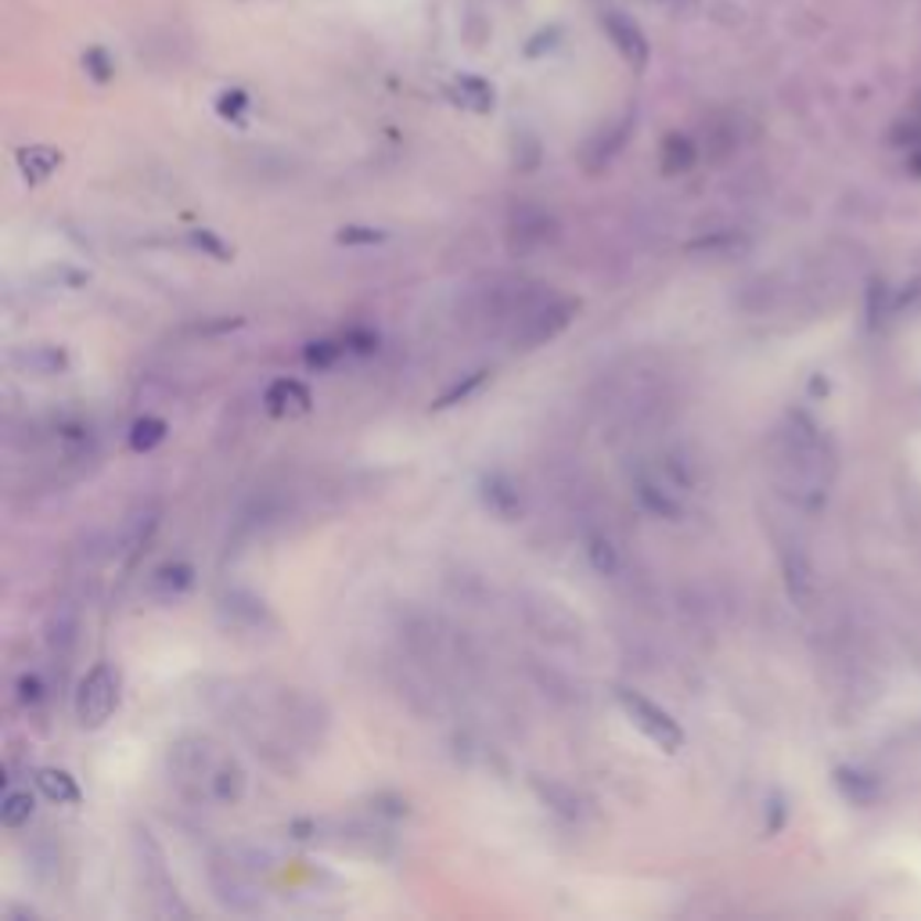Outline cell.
Listing matches in <instances>:
<instances>
[{"label": "cell", "mask_w": 921, "mask_h": 921, "mask_svg": "<svg viewBox=\"0 0 921 921\" xmlns=\"http://www.w3.org/2000/svg\"><path fill=\"white\" fill-rule=\"evenodd\" d=\"M486 378H490V371H486V367L469 371V375H464L461 382H453V386H450L447 393H439V396H436L432 410H447V407H458V404H464L472 393L483 389V382H486Z\"/></svg>", "instance_id": "f1b7e54d"}, {"label": "cell", "mask_w": 921, "mask_h": 921, "mask_svg": "<svg viewBox=\"0 0 921 921\" xmlns=\"http://www.w3.org/2000/svg\"><path fill=\"white\" fill-rule=\"evenodd\" d=\"M386 238H389V231L371 227V224H346V227H339V235H335L339 245H382Z\"/></svg>", "instance_id": "836d02e7"}, {"label": "cell", "mask_w": 921, "mask_h": 921, "mask_svg": "<svg viewBox=\"0 0 921 921\" xmlns=\"http://www.w3.org/2000/svg\"><path fill=\"white\" fill-rule=\"evenodd\" d=\"M346 339H318V342H310L307 350H302V361H307L310 371H328V367H335L342 356H346Z\"/></svg>", "instance_id": "83f0119b"}, {"label": "cell", "mask_w": 921, "mask_h": 921, "mask_svg": "<svg viewBox=\"0 0 921 921\" xmlns=\"http://www.w3.org/2000/svg\"><path fill=\"white\" fill-rule=\"evenodd\" d=\"M84 68H87V76L94 79V84H108V79L116 76V62L108 58L105 47H90L84 54Z\"/></svg>", "instance_id": "e575fe53"}, {"label": "cell", "mask_w": 921, "mask_h": 921, "mask_svg": "<svg viewBox=\"0 0 921 921\" xmlns=\"http://www.w3.org/2000/svg\"><path fill=\"white\" fill-rule=\"evenodd\" d=\"M601 25H604V33H609V40L615 44V51H620L623 58H627V65H634L638 73H641V68L649 65V54H652L649 36H644L641 25L630 19L627 11H604Z\"/></svg>", "instance_id": "4fadbf2b"}, {"label": "cell", "mask_w": 921, "mask_h": 921, "mask_svg": "<svg viewBox=\"0 0 921 921\" xmlns=\"http://www.w3.org/2000/svg\"><path fill=\"white\" fill-rule=\"evenodd\" d=\"M156 529H159V507L156 504H144V507H137L133 515H127V522H122V529H119V544H116L122 566L130 569L133 561L144 555V547H148L151 536H156Z\"/></svg>", "instance_id": "5bb4252c"}, {"label": "cell", "mask_w": 921, "mask_h": 921, "mask_svg": "<svg viewBox=\"0 0 921 921\" xmlns=\"http://www.w3.org/2000/svg\"><path fill=\"white\" fill-rule=\"evenodd\" d=\"M227 724H235L242 735L253 738L256 749H264L270 760H274V746H270V731L274 724L259 717V703L256 695H245L238 684H227ZM274 717L281 720V727H288V738H307V741H321L328 717L318 698L296 692V687H278V695H274Z\"/></svg>", "instance_id": "7a4b0ae2"}, {"label": "cell", "mask_w": 921, "mask_h": 921, "mask_svg": "<svg viewBox=\"0 0 921 921\" xmlns=\"http://www.w3.org/2000/svg\"><path fill=\"white\" fill-rule=\"evenodd\" d=\"M342 339H346V350L356 353V356H371V353L378 350V332H375V328H350V332L342 335Z\"/></svg>", "instance_id": "d590c367"}, {"label": "cell", "mask_w": 921, "mask_h": 921, "mask_svg": "<svg viewBox=\"0 0 921 921\" xmlns=\"http://www.w3.org/2000/svg\"><path fill=\"white\" fill-rule=\"evenodd\" d=\"M245 789H249V774H245V767L238 760H231V756H219L216 771L210 778V800L224 803V806H235V803L245 800Z\"/></svg>", "instance_id": "ac0fdd59"}, {"label": "cell", "mask_w": 921, "mask_h": 921, "mask_svg": "<svg viewBox=\"0 0 921 921\" xmlns=\"http://www.w3.org/2000/svg\"><path fill=\"white\" fill-rule=\"evenodd\" d=\"M576 313H580V299L544 292V285H533L526 307L518 310L515 324L507 328V342L515 350H536L566 332L576 321Z\"/></svg>", "instance_id": "3957f363"}, {"label": "cell", "mask_w": 921, "mask_h": 921, "mask_svg": "<svg viewBox=\"0 0 921 921\" xmlns=\"http://www.w3.org/2000/svg\"><path fill=\"white\" fill-rule=\"evenodd\" d=\"M687 253H695V256H727V253H738L741 249V238L735 235V231H713V235H703V238H695V242H687L684 245Z\"/></svg>", "instance_id": "4dcf8cb0"}, {"label": "cell", "mask_w": 921, "mask_h": 921, "mask_svg": "<svg viewBox=\"0 0 921 921\" xmlns=\"http://www.w3.org/2000/svg\"><path fill=\"white\" fill-rule=\"evenodd\" d=\"M371 806L378 810V814H389V817H404L407 814V800H400V795H375V800H371Z\"/></svg>", "instance_id": "74e56055"}, {"label": "cell", "mask_w": 921, "mask_h": 921, "mask_svg": "<svg viewBox=\"0 0 921 921\" xmlns=\"http://www.w3.org/2000/svg\"><path fill=\"white\" fill-rule=\"evenodd\" d=\"M210 886L213 897L235 914H253L264 903V892L253 882V868L245 860H216L210 868Z\"/></svg>", "instance_id": "ba28073f"}, {"label": "cell", "mask_w": 921, "mask_h": 921, "mask_svg": "<svg viewBox=\"0 0 921 921\" xmlns=\"http://www.w3.org/2000/svg\"><path fill=\"white\" fill-rule=\"evenodd\" d=\"M450 98L458 101L461 108H469V113H479V116H486L493 113V105H497V90H493L490 79L483 76H472V73H464L453 79V87H450Z\"/></svg>", "instance_id": "7402d4cb"}, {"label": "cell", "mask_w": 921, "mask_h": 921, "mask_svg": "<svg viewBox=\"0 0 921 921\" xmlns=\"http://www.w3.org/2000/svg\"><path fill=\"white\" fill-rule=\"evenodd\" d=\"M188 245H191V249H195V253L216 259V264H231V259H235V249H231V245H227L224 238H219L216 231H210V227H195V231H188Z\"/></svg>", "instance_id": "f546056e"}, {"label": "cell", "mask_w": 921, "mask_h": 921, "mask_svg": "<svg viewBox=\"0 0 921 921\" xmlns=\"http://www.w3.org/2000/svg\"><path fill=\"white\" fill-rule=\"evenodd\" d=\"M19 170L30 184H44L51 181L54 173L62 170V151L51 148V144H30V148H19Z\"/></svg>", "instance_id": "603a6c76"}, {"label": "cell", "mask_w": 921, "mask_h": 921, "mask_svg": "<svg viewBox=\"0 0 921 921\" xmlns=\"http://www.w3.org/2000/svg\"><path fill=\"white\" fill-rule=\"evenodd\" d=\"M695 141L692 137H684V133H670L666 141H663V151H658V167H663L666 176H681L695 167Z\"/></svg>", "instance_id": "cb8c5ba5"}, {"label": "cell", "mask_w": 921, "mask_h": 921, "mask_svg": "<svg viewBox=\"0 0 921 921\" xmlns=\"http://www.w3.org/2000/svg\"><path fill=\"white\" fill-rule=\"evenodd\" d=\"M36 810V800L30 789H8L4 800H0V824L4 828H25Z\"/></svg>", "instance_id": "484cf974"}, {"label": "cell", "mask_w": 921, "mask_h": 921, "mask_svg": "<svg viewBox=\"0 0 921 921\" xmlns=\"http://www.w3.org/2000/svg\"><path fill=\"white\" fill-rule=\"evenodd\" d=\"M133 849H137V868H141L144 892L151 897V914H159V918L191 914L188 903L181 900V892H176V882L167 871V857H162V849H159L156 838H151L148 828L133 832Z\"/></svg>", "instance_id": "277c9868"}, {"label": "cell", "mask_w": 921, "mask_h": 921, "mask_svg": "<svg viewBox=\"0 0 921 921\" xmlns=\"http://www.w3.org/2000/svg\"><path fill=\"white\" fill-rule=\"evenodd\" d=\"M655 4H663L670 11H677V15H687V11L698 8V0H655Z\"/></svg>", "instance_id": "ab89813d"}, {"label": "cell", "mask_w": 921, "mask_h": 921, "mask_svg": "<svg viewBox=\"0 0 921 921\" xmlns=\"http://www.w3.org/2000/svg\"><path fill=\"white\" fill-rule=\"evenodd\" d=\"M583 555L590 561V569H595L598 576H604V580H615V576L623 572V551H620V544L612 540L604 529H590L583 536Z\"/></svg>", "instance_id": "d6986e66"}, {"label": "cell", "mask_w": 921, "mask_h": 921, "mask_svg": "<svg viewBox=\"0 0 921 921\" xmlns=\"http://www.w3.org/2000/svg\"><path fill=\"white\" fill-rule=\"evenodd\" d=\"M634 497L641 501V507L655 518H666V522H677L684 515V504L677 497V486L670 483L663 472H652V469H641L634 475Z\"/></svg>", "instance_id": "7c38bea8"}, {"label": "cell", "mask_w": 921, "mask_h": 921, "mask_svg": "<svg viewBox=\"0 0 921 921\" xmlns=\"http://www.w3.org/2000/svg\"><path fill=\"white\" fill-rule=\"evenodd\" d=\"M475 493H479V501H483L486 512L493 518H501V522H515V518H522V512H526L522 490L507 472H483L479 475V483H475Z\"/></svg>", "instance_id": "8fae6325"}, {"label": "cell", "mask_w": 921, "mask_h": 921, "mask_svg": "<svg viewBox=\"0 0 921 921\" xmlns=\"http://www.w3.org/2000/svg\"><path fill=\"white\" fill-rule=\"evenodd\" d=\"M11 367H19L22 375H33V378H54L68 371V353L62 346H47V342H40V346H19L11 353Z\"/></svg>", "instance_id": "2e32d148"}, {"label": "cell", "mask_w": 921, "mask_h": 921, "mask_svg": "<svg viewBox=\"0 0 921 921\" xmlns=\"http://www.w3.org/2000/svg\"><path fill=\"white\" fill-rule=\"evenodd\" d=\"M615 706H620L623 717L663 752H677L684 746L681 724L673 720L658 703H652V698H644L641 692H634V687H615Z\"/></svg>", "instance_id": "8992f818"}, {"label": "cell", "mask_w": 921, "mask_h": 921, "mask_svg": "<svg viewBox=\"0 0 921 921\" xmlns=\"http://www.w3.org/2000/svg\"><path fill=\"white\" fill-rule=\"evenodd\" d=\"M216 763H219V756H216V746L210 738L191 735V738L176 741V746H170L173 785L181 789L184 795H191V800H199V795L210 800V778L216 771Z\"/></svg>", "instance_id": "5b68a950"}, {"label": "cell", "mask_w": 921, "mask_h": 921, "mask_svg": "<svg viewBox=\"0 0 921 921\" xmlns=\"http://www.w3.org/2000/svg\"><path fill=\"white\" fill-rule=\"evenodd\" d=\"M15 698L22 709H40L47 703V684L40 673H22L19 684H15Z\"/></svg>", "instance_id": "d6a6232c"}, {"label": "cell", "mask_w": 921, "mask_h": 921, "mask_svg": "<svg viewBox=\"0 0 921 921\" xmlns=\"http://www.w3.org/2000/svg\"><path fill=\"white\" fill-rule=\"evenodd\" d=\"M195 587V566H188V561H162L159 569H151L148 576V595L159 598V601H176L184 598L188 590Z\"/></svg>", "instance_id": "e0dca14e"}, {"label": "cell", "mask_w": 921, "mask_h": 921, "mask_svg": "<svg viewBox=\"0 0 921 921\" xmlns=\"http://www.w3.org/2000/svg\"><path fill=\"white\" fill-rule=\"evenodd\" d=\"M529 785L536 795H540V803L551 810V814H558L561 821L583 817V800L569 785H561V781H544V778H529Z\"/></svg>", "instance_id": "44dd1931"}, {"label": "cell", "mask_w": 921, "mask_h": 921, "mask_svg": "<svg viewBox=\"0 0 921 921\" xmlns=\"http://www.w3.org/2000/svg\"><path fill=\"white\" fill-rule=\"evenodd\" d=\"M310 407H313V393L299 378H278L264 393V410L270 418H299V415H310Z\"/></svg>", "instance_id": "9a60e30c"}, {"label": "cell", "mask_w": 921, "mask_h": 921, "mask_svg": "<svg viewBox=\"0 0 921 921\" xmlns=\"http://www.w3.org/2000/svg\"><path fill=\"white\" fill-rule=\"evenodd\" d=\"M216 615L227 630H238V634H264V630H274L270 604L245 587L224 590L216 601Z\"/></svg>", "instance_id": "9c48e42d"}, {"label": "cell", "mask_w": 921, "mask_h": 921, "mask_svg": "<svg viewBox=\"0 0 921 921\" xmlns=\"http://www.w3.org/2000/svg\"><path fill=\"white\" fill-rule=\"evenodd\" d=\"M216 108H219V116H224V119H242V113L249 108V94H245V90H224V94H219Z\"/></svg>", "instance_id": "8d00e7d4"}, {"label": "cell", "mask_w": 921, "mask_h": 921, "mask_svg": "<svg viewBox=\"0 0 921 921\" xmlns=\"http://www.w3.org/2000/svg\"><path fill=\"white\" fill-rule=\"evenodd\" d=\"M558 238V219L544 205H518L507 219V249L515 256H529L547 249Z\"/></svg>", "instance_id": "30bf717a"}, {"label": "cell", "mask_w": 921, "mask_h": 921, "mask_svg": "<svg viewBox=\"0 0 921 921\" xmlns=\"http://www.w3.org/2000/svg\"><path fill=\"white\" fill-rule=\"evenodd\" d=\"M630 130H634V116H623L620 122H615V127H609L604 133H598L595 141H590V148H587V170L598 173V170L609 167V162L623 151Z\"/></svg>", "instance_id": "ffe728a7"}, {"label": "cell", "mask_w": 921, "mask_h": 921, "mask_svg": "<svg viewBox=\"0 0 921 921\" xmlns=\"http://www.w3.org/2000/svg\"><path fill=\"white\" fill-rule=\"evenodd\" d=\"M73 641H76V615L62 609L51 623V652L58 658H65L68 649H73Z\"/></svg>", "instance_id": "1f68e13d"}, {"label": "cell", "mask_w": 921, "mask_h": 921, "mask_svg": "<svg viewBox=\"0 0 921 921\" xmlns=\"http://www.w3.org/2000/svg\"><path fill=\"white\" fill-rule=\"evenodd\" d=\"M245 321L242 318H219V321H205V324H195V335H224V332H235V328H242Z\"/></svg>", "instance_id": "f35d334b"}, {"label": "cell", "mask_w": 921, "mask_h": 921, "mask_svg": "<svg viewBox=\"0 0 921 921\" xmlns=\"http://www.w3.org/2000/svg\"><path fill=\"white\" fill-rule=\"evenodd\" d=\"M36 789L44 792L51 803H58V806H76L79 800H84V792H79L76 778L68 774V771H54V767H47V771L36 774Z\"/></svg>", "instance_id": "d4e9b609"}, {"label": "cell", "mask_w": 921, "mask_h": 921, "mask_svg": "<svg viewBox=\"0 0 921 921\" xmlns=\"http://www.w3.org/2000/svg\"><path fill=\"white\" fill-rule=\"evenodd\" d=\"M170 436V425L156 418V415H144V418H137L130 425V450L133 453H148V450H156L162 439Z\"/></svg>", "instance_id": "4316f807"}, {"label": "cell", "mask_w": 921, "mask_h": 921, "mask_svg": "<svg viewBox=\"0 0 921 921\" xmlns=\"http://www.w3.org/2000/svg\"><path fill=\"white\" fill-rule=\"evenodd\" d=\"M774 469L781 493L800 507H817L832 483V453L814 421L789 415L774 439Z\"/></svg>", "instance_id": "6da1fadb"}, {"label": "cell", "mask_w": 921, "mask_h": 921, "mask_svg": "<svg viewBox=\"0 0 921 921\" xmlns=\"http://www.w3.org/2000/svg\"><path fill=\"white\" fill-rule=\"evenodd\" d=\"M116 706H119V673H116V666L94 663L76 687V720H79V727L98 731V727H105L108 720H113Z\"/></svg>", "instance_id": "52a82bcc"}]
</instances>
